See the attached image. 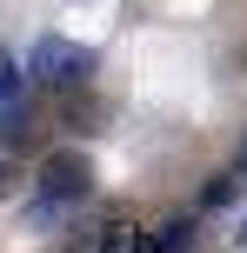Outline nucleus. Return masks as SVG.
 Here are the masks:
<instances>
[{
    "label": "nucleus",
    "mask_w": 247,
    "mask_h": 253,
    "mask_svg": "<svg viewBox=\"0 0 247 253\" xmlns=\"http://www.w3.org/2000/svg\"><path fill=\"white\" fill-rule=\"evenodd\" d=\"M187 247H194V220H187V213H174V220H160L154 233H141L127 253H187Z\"/></svg>",
    "instance_id": "obj_3"
},
{
    "label": "nucleus",
    "mask_w": 247,
    "mask_h": 253,
    "mask_svg": "<svg viewBox=\"0 0 247 253\" xmlns=\"http://www.w3.org/2000/svg\"><path fill=\"white\" fill-rule=\"evenodd\" d=\"M87 193H94V160H87L80 147H60V153H47V160H40V173H34L27 220H34V227H53V220H67Z\"/></svg>",
    "instance_id": "obj_1"
},
{
    "label": "nucleus",
    "mask_w": 247,
    "mask_h": 253,
    "mask_svg": "<svg viewBox=\"0 0 247 253\" xmlns=\"http://www.w3.org/2000/svg\"><path fill=\"white\" fill-rule=\"evenodd\" d=\"M13 100H20V60H13V53H0V114H7Z\"/></svg>",
    "instance_id": "obj_4"
},
{
    "label": "nucleus",
    "mask_w": 247,
    "mask_h": 253,
    "mask_svg": "<svg viewBox=\"0 0 247 253\" xmlns=\"http://www.w3.org/2000/svg\"><path fill=\"white\" fill-rule=\"evenodd\" d=\"M94 67H100V53L80 47V40H60V34H40L27 53V74L40 87H80V80H94Z\"/></svg>",
    "instance_id": "obj_2"
},
{
    "label": "nucleus",
    "mask_w": 247,
    "mask_h": 253,
    "mask_svg": "<svg viewBox=\"0 0 247 253\" xmlns=\"http://www.w3.org/2000/svg\"><path fill=\"white\" fill-rule=\"evenodd\" d=\"M234 193H241V180H234V167H227L221 180H207V207H227V200H234Z\"/></svg>",
    "instance_id": "obj_5"
},
{
    "label": "nucleus",
    "mask_w": 247,
    "mask_h": 253,
    "mask_svg": "<svg viewBox=\"0 0 247 253\" xmlns=\"http://www.w3.org/2000/svg\"><path fill=\"white\" fill-rule=\"evenodd\" d=\"M234 240H247V213H241V227H234Z\"/></svg>",
    "instance_id": "obj_7"
},
{
    "label": "nucleus",
    "mask_w": 247,
    "mask_h": 253,
    "mask_svg": "<svg viewBox=\"0 0 247 253\" xmlns=\"http://www.w3.org/2000/svg\"><path fill=\"white\" fill-rule=\"evenodd\" d=\"M234 180H241V187H247V147H241V160H234Z\"/></svg>",
    "instance_id": "obj_6"
}]
</instances>
